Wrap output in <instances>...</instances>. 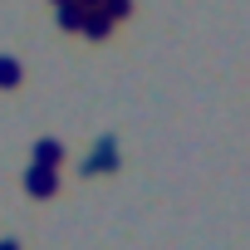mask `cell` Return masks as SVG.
Returning <instances> with one entry per match:
<instances>
[{
  "mask_svg": "<svg viewBox=\"0 0 250 250\" xmlns=\"http://www.w3.org/2000/svg\"><path fill=\"white\" fill-rule=\"evenodd\" d=\"M25 191H30V196H40V201H44V196H54V191H59V167H40V162H35V167H25Z\"/></svg>",
  "mask_w": 250,
  "mask_h": 250,
  "instance_id": "cell-1",
  "label": "cell"
},
{
  "mask_svg": "<svg viewBox=\"0 0 250 250\" xmlns=\"http://www.w3.org/2000/svg\"><path fill=\"white\" fill-rule=\"evenodd\" d=\"M79 172H83V177H93V172H118V143H113V138H103V143L93 147V157H88Z\"/></svg>",
  "mask_w": 250,
  "mask_h": 250,
  "instance_id": "cell-2",
  "label": "cell"
},
{
  "mask_svg": "<svg viewBox=\"0 0 250 250\" xmlns=\"http://www.w3.org/2000/svg\"><path fill=\"white\" fill-rule=\"evenodd\" d=\"M79 35H88V40H108V35H113V15H108L103 5L83 10V30H79Z\"/></svg>",
  "mask_w": 250,
  "mask_h": 250,
  "instance_id": "cell-3",
  "label": "cell"
},
{
  "mask_svg": "<svg viewBox=\"0 0 250 250\" xmlns=\"http://www.w3.org/2000/svg\"><path fill=\"white\" fill-rule=\"evenodd\" d=\"M54 20H59V30H83V5L64 0V5H54Z\"/></svg>",
  "mask_w": 250,
  "mask_h": 250,
  "instance_id": "cell-4",
  "label": "cell"
},
{
  "mask_svg": "<svg viewBox=\"0 0 250 250\" xmlns=\"http://www.w3.org/2000/svg\"><path fill=\"white\" fill-rule=\"evenodd\" d=\"M35 162H40V167H64V147H59L54 138H40V143H35Z\"/></svg>",
  "mask_w": 250,
  "mask_h": 250,
  "instance_id": "cell-5",
  "label": "cell"
},
{
  "mask_svg": "<svg viewBox=\"0 0 250 250\" xmlns=\"http://www.w3.org/2000/svg\"><path fill=\"white\" fill-rule=\"evenodd\" d=\"M20 79H25V74H20V64H15L10 54H0V88H15Z\"/></svg>",
  "mask_w": 250,
  "mask_h": 250,
  "instance_id": "cell-6",
  "label": "cell"
},
{
  "mask_svg": "<svg viewBox=\"0 0 250 250\" xmlns=\"http://www.w3.org/2000/svg\"><path fill=\"white\" fill-rule=\"evenodd\" d=\"M103 10H108L113 25H118V20H128V15H133V0H103Z\"/></svg>",
  "mask_w": 250,
  "mask_h": 250,
  "instance_id": "cell-7",
  "label": "cell"
},
{
  "mask_svg": "<svg viewBox=\"0 0 250 250\" xmlns=\"http://www.w3.org/2000/svg\"><path fill=\"white\" fill-rule=\"evenodd\" d=\"M0 250H20V240H0Z\"/></svg>",
  "mask_w": 250,
  "mask_h": 250,
  "instance_id": "cell-8",
  "label": "cell"
},
{
  "mask_svg": "<svg viewBox=\"0 0 250 250\" xmlns=\"http://www.w3.org/2000/svg\"><path fill=\"white\" fill-rule=\"evenodd\" d=\"M54 5H64V0H54Z\"/></svg>",
  "mask_w": 250,
  "mask_h": 250,
  "instance_id": "cell-9",
  "label": "cell"
}]
</instances>
